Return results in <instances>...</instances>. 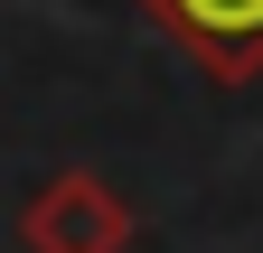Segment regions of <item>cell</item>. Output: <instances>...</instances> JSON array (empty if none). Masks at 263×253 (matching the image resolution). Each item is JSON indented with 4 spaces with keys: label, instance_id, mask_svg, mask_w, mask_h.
Masks as SVG:
<instances>
[{
    "label": "cell",
    "instance_id": "cell-1",
    "mask_svg": "<svg viewBox=\"0 0 263 253\" xmlns=\"http://www.w3.org/2000/svg\"><path fill=\"white\" fill-rule=\"evenodd\" d=\"M132 235H141V216H132V197L104 169H57L19 206V244L28 253H132Z\"/></svg>",
    "mask_w": 263,
    "mask_h": 253
},
{
    "label": "cell",
    "instance_id": "cell-2",
    "mask_svg": "<svg viewBox=\"0 0 263 253\" xmlns=\"http://www.w3.org/2000/svg\"><path fill=\"white\" fill-rule=\"evenodd\" d=\"M170 28V47L207 85H254L263 75V0H141Z\"/></svg>",
    "mask_w": 263,
    "mask_h": 253
}]
</instances>
